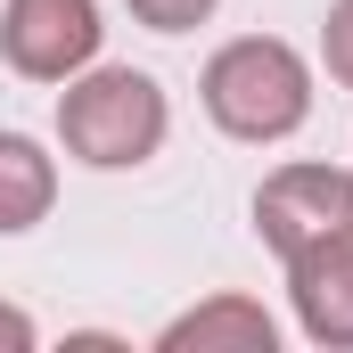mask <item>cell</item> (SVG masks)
I'll return each instance as SVG.
<instances>
[{"label": "cell", "instance_id": "cell-1", "mask_svg": "<svg viewBox=\"0 0 353 353\" xmlns=\"http://www.w3.org/2000/svg\"><path fill=\"white\" fill-rule=\"evenodd\" d=\"M197 107L214 115L222 140L279 148L312 123V58L279 33H239L197 66Z\"/></svg>", "mask_w": 353, "mask_h": 353}, {"label": "cell", "instance_id": "cell-2", "mask_svg": "<svg viewBox=\"0 0 353 353\" xmlns=\"http://www.w3.org/2000/svg\"><path fill=\"white\" fill-rule=\"evenodd\" d=\"M173 140V99L140 66H99L58 83V148L90 173H140Z\"/></svg>", "mask_w": 353, "mask_h": 353}, {"label": "cell", "instance_id": "cell-3", "mask_svg": "<svg viewBox=\"0 0 353 353\" xmlns=\"http://www.w3.org/2000/svg\"><path fill=\"white\" fill-rule=\"evenodd\" d=\"M107 41L99 0H0V58L25 83H66L83 74Z\"/></svg>", "mask_w": 353, "mask_h": 353}, {"label": "cell", "instance_id": "cell-4", "mask_svg": "<svg viewBox=\"0 0 353 353\" xmlns=\"http://www.w3.org/2000/svg\"><path fill=\"white\" fill-rule=\"evenodd\" d=\"M345 222H353V165H279L255 189V239L279 263L304 255V247H321Z\"/></svg>", "mask_w": 353, "mask_h": 353}, {"label": "cell", "instance_id": "cell-5", "mask_svg": "<svg viewBox=\"0 0 353 353\" xmlns=\"http://www.w3.org/2000/svg\"><path fill=\"white\" fill-rule=\"evenodd\" d=\"M288 304H296V329L321 353H353V222L329 230L321 247L288 255Z\"/></svg>", "mask_w": 353, "mask_h": 353}, {"label": "cell", "instance_id": "cell-6", "mask_svg": "<svg viewBox=\"0 0 353 353\" xmlns=\"http://www.w3.org/2000/svg\"><path fill=\"white\" fill-rule=\"evenodd\" d=\"M157 353H279V321H271L255 296L222 288V296L173 312V321L157 329Z\"/></svg>", "mask_w": 353, "mask_h": 353}, {"label": "cell", "instance_id": "cell-7", "mask_svg": "<svg viewBox=\"0 0 353 353\" xmlns=\"http://www.w3.org/2000/svg\"><path fill=\"white\" fill-rule=\"evenodd\" d=\"M58 205V157L33 132H0V239L41 230Z\"/></svg>", "mask_w": 353, "mask_h": 353}, {"label": "cell", "instance_id": "cell-8", "mask_svg": "<svg viewBox=\"0 0 353 353\" xmlns=\"http://www.w3.org/2000/svg\"><path fill=\"white\" fill-rule=\"evenodd\" d=\"M321 66L337 90H353V0H329V17H321Z\"/></svg>", "mask_w": 353, "mask_h": 353}, {"label": "cell", "instance_id": "cell-9", "mask_svg": "<svg viewBox=\"0 0 353 353\" xmlns=\"http://www.w3.org/2000/svg\"><path fill=\"white\" fill-rule=\"evenodd\" d=\"M132 8V25H148V33H197L222 0H123Z\"/></svg>", "mask_w": 353, "mask_h": 353}, {"label": "cell", "instance_id": "cell-10", "mask_svg": "<svg viewBox=\"0 0 353 353\" xmlns=\"http://www.w3.org/2000/svg\"><path fill=\"white\" fill-rule=\"evenodd\" d=\"M41 345V329H33V312H17V304H0V353H33Z\"/></svg>", "mask_w": 353, "mask_h": 353}]
</instances>
